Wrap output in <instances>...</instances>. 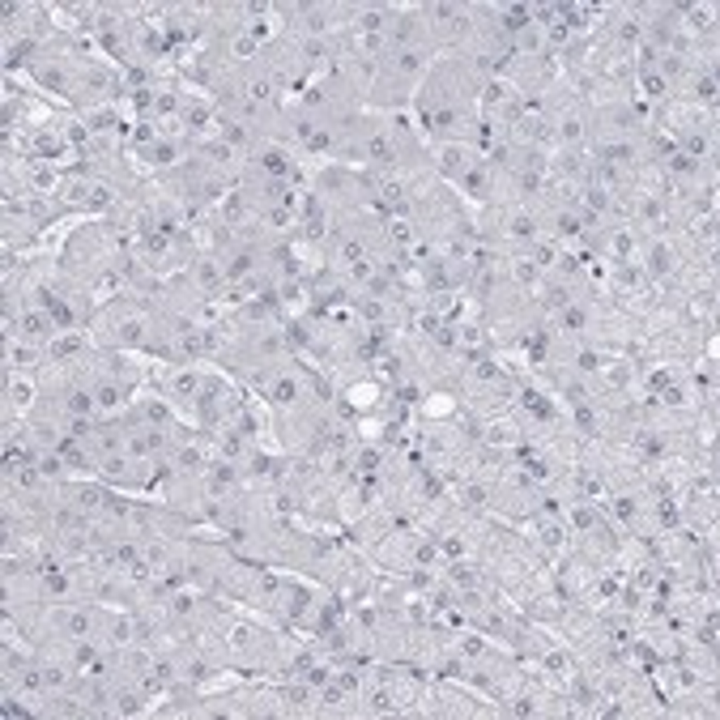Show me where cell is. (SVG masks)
Returning <instances> with one entry per match:
<instances>
[{
  "label": "cell",
  "mask_w": 720,
  "mask_h": 720,
  "mask_svg": "<svg viewBox=\"0 0 720 720\" xmlns=\"http://www.w3.org/2000/svg\"><path fill=\"white\" fill-rule=\"evenodd\" d=\"M508 231H512V239H520V243H533V239H537V217H533V213H516Z\"/></svg>",
  "instance_id": "cell-4"
},
{
  "label": "cell",
  "mask_w": 720,
  "mask_h": 720,
  "mask_svg": "<svg viewBox=\"0 0 720 720\" xmlns=\"http://www.w3.org/2000/svg\"><path fill=\"white\" fill-rule=\"evenodd\" d=\"M94 401H98V409H120L128 401V393L120 388V379H98L94 383Z\"/></svg>",
  "instance_id": "cell-1"
},
{
  "label": "cell",
  "mask_w": 720,
  "mask_h": 720,
  "mask_svg": "<svg viewBox=\"0 0 720 720\" xmlns=\"http://www.w3.org/2000/svg\"><path fill=\"white\" fill-rule=\"evenodd\" d=\"M644 90H648V98H665V90H670V86H665L660 73H644Z\"/></svg>",
  "instance_id": "cell-9"
},
{
  "label": "cell",
  "mask_w": 720,
  "mask_h": 720,
  "mask_svg": "<svg viewBox=\"0 0 720 720\" xmlns=\"http://www.w3.org/2000/svg\"><path fill=\"white\" fill-rule=\"evenodd\" d=\"M695 98H703V102L716 98V77H712V73H703V77L695 81Z\"/></svg>",
  "instance_id": "cell-10"
},
{
  "label": "cell",
  "mask_w": 720,
  "mask_h": 720,
  "mask_svg": "<svg viewBox=\"0 0 720 720\" xmlns=\"http://www.w3.org/2000/svg\"><path fill=\"white\" fill-rule=\"evenodd\" d=\"M171 393H175V397H184V401H196V393H201V375H196V371H179V375L171 379Z\"/></svg>",
  "instance_id": "cell-3"
},
{
  "label": "cell",
  "mask_w": 720,
  "mask_h": 720,
  "mask_svg": "<svg viewBox=\"0 0 720 720\" xmlns=\"http://www.w3.org/2000/svg\"><path fill=\"white\" fill-rule=\"evenodd\" d=\"M9 401L26 409V405H30V383H9Z\"/></svg>",
  "instance_id": "cell-11"
},
{
  "label": "cell",
  "mask_w": 720,
  "mask_h": 720,
  "mask_svg": "<svg viewBox=\"0 0 720 720\" xmlns=\"http://www.w3.org/2000/svg\"><path fill=\"white\" fill-rule=\"evenodd\" d=\"M559 324H563L567 332H584V328H588V311H584L580 303H571V299H567V303H563V311H559Z\"/></svg>",
  "instance_id": "cell-2"
},
{
  "label": "cell",
  "mask_w": 720,
  "mask_h": 720,
  "mask_svg": "<svg viewBox=\"0 0 720 720\" xmlns=\"http://www.w3.org/2000/svg\"><path fill=\"white\" fill-rule=\"evenodd\" d=\"M576 367H580L584 375H592V371H601L605 362H601V354H597V350H580V354H576Z\"/></svg>",
  "instance_id": "cell-8"
},
{
  "label": "cell",
  "mask_w": 720,
  "mask_h": 720,
  "mask_svg": "<svg viewBox=\"0 0 720 720\" xmlns=\"http://www.w3.org/2000/svg\"><path fill=\"white\" fill-rule=\"evenodd\" d=\"M9 367L18 371H26V367H34V346H18V341H9Z\"/></svg>",
  "instance_id": "cell-7"
},
{
  "label": "cell",
  "mask_w": 720,
  "mask_h": 720,
  "mask_svg": "<svg viewBox=\"0 0 720 720\" xmlns=\"http://www.w3.org/2000/svg\"><path fill=\"white\" fill-rule=\"evenodd\" d=\"M516 277H520L524 286H533V282H537V264H533V260H516Z\"/></svg>",
  "instance_id": "cell-12"
},
{
  "label": "cell",
  "mask_w": 720,
  "mask_h": 720,
  "mask_svg": "<svg viewBox=\"0 0 720 720\" xmlns=\"http://www.w3.org/2000/svg\"><path fill=\"white\" fill-rule=\"evenodd\" d=\"M175 158H179V145H175V141H158V145L149 149V162H154V166H171Z\"/></svg>",
  "instance_id": "cell-6"
},
{
  "label": "cell",
  "mask_w": 720,
  "mask_h": 720,
  "mask_svg": "<svg viewBox=\"0 0 720 720\" xmlns=\"http://www.w3.org/2000/svg\"><path fill=\"white\" fill-rule=\"evenodd\" d=\"M273 401H277V405H294V401H299V379H294V375H282V379L273 383Z\"/></svg>",
  "instance_id": "cell-5"
}]
</instances>
